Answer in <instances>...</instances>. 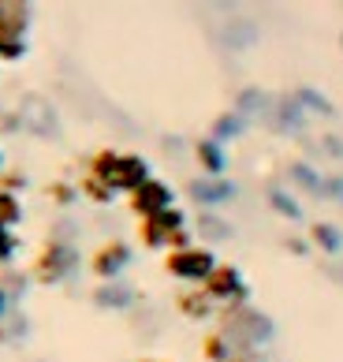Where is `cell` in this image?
<instances>
[{"label": "cell", "instance_id": "11", "mask_svg": "<svg viewBox=\"0 0 343 362\" xmlns=\"http://www.w3.org/2000/svg\"><path fill=\"white\" fill-rule=\"evenodd\" d=\"M194 165L202 168V176H224L228 172V150L205 135L194 142Z\"/></svg>", "mask_w": 343, "mask_h": 362}, {"label": "cell", "instance_id": "9", "mask_svg": "<svg viewBox=\"0 0 343 362\" xmlns=\"http://www.w3.org/2000/svg\"><path fill=\"white\" fill-rule=\"evenodd\" d=\"M187 191L198 206H205V209H217L224 202H231L235 198V183L231 180H224V176H194L187 183Z\"/></svg>", "mask_w": 343, "mask_h": 362}, {"label": "cell", "instance_id": "1", "mask_svg": "<svg viewBox=\"0 0 343 362\" xmlns=\"http://www.w3.org/2000/svg\"><path fill=\"white\" fill-rule=\"evenodd\" d=\"M217 321H220V337L228 340L231 347V358H246L254 347H265L272 344L276 337V325L269 314L254 310L250 303H231V306H220L217 310Z\"/></svg>", "mask_w": 343, "mask_h": 362}, {"label": "cell", "instance_id": "10", "mask_svg": "<svg viewBox=\"0 0 343 362\" xmlns=\"http://www.w3.org/2000/svg\"><path fill=\"white\" fill-rule=\"evenodd\" d=\"M34 8L19 0H0V42H26Z\"/></svg>", "mask_w": 343, "mask_h": 362}, {"label": "cell", "instance_id": "3", "mask_svg": "<svg viewBox=\"0 0 343 362\" xmlns=\"http://www.w3.org/2000/svg\"><path fill=\"white\" fill-rule=\"evenodd\" d=\"M78 269V250H75V243H68V239H60V235H49L45 243H42V250L34 254V262H30V276L34 284H45V288H52V284H64L71 273Z\"/></svg>", "mask_w": 343, "mask_h": 362}, {"label": "cell", "instance_id": "5", "mask_svg": "<svg viewBox=\"0 0 343 362\" xmlns=\"http://www.w3.org/2000/svg\"><path fill=\"white\" fill-rule=\"evenodd\" d=\"M198 288L209 295V303H213L217 310L220 306H231V303H250V288L243 280V269L231 262H217L213 273H209Z\"/></svg>", "mask_w": 343, "mask_h": 362}, {"label": "cell", "instance_id": "25", "mask_svg": "<svg viewBox=\"0 0 343 362\" xmlns=\"http://www.w3.org/2000/svg\"><path fill=\"white\" fill-rule=\"evenodd\" d=\"M187 247H194V232H191V224H187V228H179V232H172L164 250H187Z\"/></svg>", "mask_w": 343, "mask_h": 362}, {"label": "cell", "instance_id": "17", "mask_svg": "<svg viewBox=\"0 0 343 362\" xmlns=\"http://www.w3.org/2000/svg\"><path fill=\"white\" fill-rule=\"evenodd\" d=\"M243 135V119L235 116V112H220L217 119H213V131H209V139L213 142H231V139H239Z\"/></svg>", "mask_w": 343, "mask_h": 362}, {"label": "cell", "instance_id": "24", "mask_svg": "<svg viewBox=\"0 0 343 362\" xmlns=\"http://www.w3.org/2000/svg\"><path fill=\"white\" fill-rule=\"evenodd\" d=\"M0 191H8V194L26 191V172L23 168H0Z\"/></svg>", "mask_w": 343, "mask_h": 362}, {"label": "cell", "instance_id": "30", "mask_svg": "<svg viewBox=\"0 0 343 362\" xmlns=\"http://www.w3.org/2000/svg\"><path fill=\"white\" fill-rule=\"evenodd\" d=\"M0 168H4V153H0Z\"/></svg>", "mask_w": 343, "mask_h": 362}, {"label": "cell", "instance_id": "22", "mask_svg": "<svg viewBox=\"0 0 343 362\" xmlns=\"http://www.w3.org/2000/svg\"><path fill=\"white\" fill-rule=\"evenodd\" d=\"M269 206L280 213V217H291V221H302V209L291 194H284V191H269Z\"/></svg>", "mask_w": 343, "mask_h": 362}, {"label": "cell", "instance_id": "21", "mask_svg": "<svg viewBox=\"0 0 343 362\" xmlns=\"http://www.w3.org/2000/svg\"><path fill=\"white\" fill-rule=\"evenodd\" d=\"M26 284H30V276L19 273V269H11V265H4V273H0V291L8 295V303L19 299V295L26 291Z\"/></svg>", "mask_w": 343, "mask_h": 362}, {"label": "cell", "instance_id": "27", "mask_svg": "<svg viewBox=\"0 0 343 362\" xmlns=\"http://www.w3.org/2000/svg\"><path fill=\"white\" fill-rule=\"evenodd\" d=\"M8 306H11V303H8V295H4V291H0V321H4V317H8Z\"/></svg>", "mask_w": 343, "mask_h": 362}, {"label": "cell", "instance_id": "29", "mask_svg": "<svg viewBox=\"0 0 343 362\" xmlns=\"http://www.w3.org/2000/svg\"><path fill=\"white\" fill-rule=\"evenodd\" d=\"M228 362H254V358H228Z\"/></svg>", "mask_w": 343, "mask_h": 362}, {"label": "cell", "instance_id": "15", "mask_svg": "<svg viewBox=\"0 0 343 362\" xmlns=\"http://www.w3.org/2000/svg\"><path fill=\"white\" fill-rule=\"evenodd\" d=\"M75 191H78V198H86V202H94V206H112L116 202V194L109 191L104 183H97L94 176H78V183H75Z\"/></svg>", "mask_w": 343, "mask_h": 362}, {"label": "cell", "instance_id": "16", "mask_svg": "<svg viewBox=\"0 0 343 362\" xmlns=\"http://www.w3.org/2000/svg\"><path fill=\"white\" fill-rule=\"evenodd\" d=\"M198 243L202 247H213V243H220V239H228L231 235V228L228 224H220V217L217 213H202V217H198Z\"/></svg>", "mask_w": 343, "mask_h": 362}, {"label": "cell", "instance_id": "18", "mask_svg": "<svg viewBox=\"0 0 343 362\" xmlns=\"http://www.w3.org/2000/svg\"><path fill=\"white\" fill-rule=\"evenodd\" d=\"M45 198H49L52 206L68 209V206L78 202V191H75V183H68V180H49L45 183Z\"/></svg>", "mask_w": 343, "mask_h": 362}, {"label": "cell", "instance_id": "2", "mask_svg": "<svg viewBox=\"0 0 343 362\" xmlns=\"http://www.w3.org/2000/svg\"><path fill=\"white\" fill-rule=\"evenodd\" d=\"M86 176L104 183L112 194H131L138 183H146L153 172H150V160L142 153H120V150H112V146H101V150H94L86 160Z\"/></svg>", "mask_w": 343, "mask_h": 362}, {"label": "cell", "instance_id": "8", "mask_svg": "<svg viewBox=\"0 0 343 362\" xmlns=\"http://www.w3.org/2000/svg\"><path fill=\"white\" fill-rule=\"evenodd\" d=\"M168 206H176V191H172L164 180H157V176H150L146 183H138L135 191L127 194V209L135 213L138 221L142 217H153V213H161Z\"/></svg>", "mask_w": 343, "mask_h": 362}, {"label": "cell", "instance_id": "14", "mask_svg": "<svg viewBox=\"0 0 343 362\" xmlns=\"http://www.w3.org/2000/svg\"><path fill=\"white\" fill-rule=\"evenodd\" d=\"M135 299V291L131 288H124L120 280H109V284H97V291H94V303L97 306H109V310H124V306Z\"/></svg>", "mask_w": 343, "mask_h": 362}, {"label": "cell", "instance_id": "4", "mask_svg": "<svg viewBox=\"0 0 343 362\" xmlns=\"http://www.w3.org/2000/svg\"><path fill=\"white\" fill-rule=\"evenodd\" d=\"M213 265H217V250L202 247V243H194L187 250H168L164 254V273L172 280H179L183 288H198L209 273H213Z\"/></svg>", "mask_w": 343, "mask_h": 362}, {"label": "cell", "instance_id": "6", "mask_svg": "<svg viewBox=\"0 0 343 362\" xmlns=\"http://www.w3.org/2000/svg\"><path fill=\"white\" fill-rule=\"evenodd\" d=\"M179 228H187V213L179 206H168L161 213H153V217H142L138 228H135V239H138L142 250H164L168 235L179 232Z\"/></svg>", "mask_w": 343, "mask_h": 362}, {"label": "cell", "instance_id": "12", "mask_svg": "<svg viewBox=\"0 0 343 362\" xmlns=\"http://www.w3.org/2000/svg\"><path fill=\"white\" fill-rule=\"evenodd\" d=\"M176 310L187 317V321H209V317H217V306L209 303V295L202 288H183L176 295Z\"/></svg>", "mask_w": 343, "mask_h": 362}, {"label": "cell", "instance_id": "19", "mask_svg": "<svg viewBox=\"0 0 343 362\" xmlns=\"http://www.w3.org/2000/svg\"><path fill=\"white\" fill-rule=\"evenodd\" d=\"M23 224V202H19V194H8V191H0V228H16Z\"/></svg>", "mask_w": 343, "mask_h": 362}, {"label": "cell", "instance_id": "20", "mask_svg": "<svg viewBox=\"0 0 343 362\" xmlns=\"http://www.w3.org/2000/svg\"><path fill=\"white\" fill-rule=\"evenodd\" d=\"M202 358L205 362H228L231 358V347H228V340H224L217 329L202 337Z\"/></svg>", "mask_w": 343, "mask_h": 362}, {"label": "cell", "instance_id": "23", "mask_svg": "<svg viewBox=\"0 0 343 362\" xmlns=\"http://www.w3.org/2000/svg\"><path fill=\"white\" fill-rule=\"evenodd\" d=\"M16 254H19V235L11 228H0V269L16 262Z\"/></svg>", "mask_w": 343, "mask_h": 362}, {"label": "cell", "instance_id": "7", "mask_svg": "<svg viewBox=\"0 0 343 362\" xmlns=\"http://www.w3.org/2000/svg\"><path fill=\"white\" fill-rule=\"evenodd\" d=\"M135 258V250H131L127 239H104V243L90 254V273H94L101 284H109V280H120V273L131 265Z\"/></svg>", "mask_w": 343, "mask_h": 362}, {"label": "cell", "instance_id": "28", "mask_svg": "<svg viewBox=\"0 0 343 362\" xmlns=\"http://www.w3.org/2000/svg\"><path fill=\"white\" fill-rule=\"evenodd\" d=\"M138 362H164V358H138Z\"/></svg>", "mask_w": 343, "mask_h": 362}, {"label": "cell", "instance_id": "13", "mask_svg": "<svg viewBox=\"0 0 343 362\" xmlns=\"http://www.w3.org/2000/svg\"><path fill=\"white\" fill-rule=\"evenodd\" d=\"M306 239L313 247H318L321 254H339L343 250V232L336 224H328V221H318V224H310L306 228Z\"/></svg>", "mask_w": 343, "mask_h": 362}, {"label": "cell", "instance_id": "26", "mask_svg": "<svg viewBox=\"0 0 343 362\" xmlns=\"http://www.w3.org/2000/svg\"><path fill=\"white\" fill-rule=\"evenodd\" d=\"M287 247H291V254H306V239H287Z\"/></svg>", "mask_w": 343, "mask_h": 362}]
</instances>
